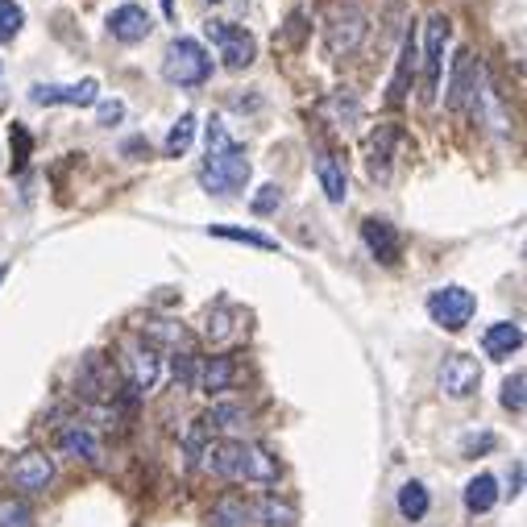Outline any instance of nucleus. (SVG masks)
<instances>
[{
    "instance_id": "ea45409f",
    "label": "nucleus",
    "mask_w": 527,
    "mask_h": 527,
    "mask_svg": "<svg viewBox=\"0 0 527 527\" xmlns=\"http://www.w3.org/2000/svg\"><path fill=\"white\" fill-rule=\"evenodd\" d=\"M229 320H233V316H229L225 308H220L216 320H208V337H212V341H225V337H229Z\"/></svg>"
},
{
    "instance_id": "bb28decb",
    "label": "nucleus",
    "mask_w": 527,
    "mask_h": 527,
    "mask_svg": "<svg viewBox=\"0 0 527 527\" xmlns=\"http://www.w3.org/2000/svg\"><path fill=\"white\" fill-rule=\"evenodd\" d=\"M428 507H432L428 486L424 482H403V490H399V515L411 519V523H420L428 515Z\"/></svg>"
},
{
    "instance_id": "39448f33",
    "label": "nucleus",
    "mask_w": 527,
    "mask_h": 527,
    "mask_svg": "<svg viewBox=\"0 0 527 527\" xmlns=\"http://www.w3.org/2000/svg\"><path fill=\"white\" fill-rule=\"evenodd\" d=\"M449 34H453V21L445 13H432L428 25H424V104H436V92H440V79H445V46H449Z\"/></svg>"
},
{
    "instance_id": "f3484780",
    "label": "nucleus",
    "mask_w": 527,
    "mask_h": 527,
    "mask_svg": "<svg viewBox=\"0 0 527 527\" xmlns=\"http://www.w3.org/2000/svg\"><path fill=\"white\" fill-rule=\"evenodd\" d=\"M362 241H366V249H370V258L378 262V266H399V258H403V245H399V233L386 225V220H362Z\"/></svg>"
},
{
    "instance_id": "37998d69",
    "label": "nucleus",
    "mask_w": 527,
    "mask_h": 527,
    "mask_svg": "<svg viewBox=\"0 0 527 527\" xmlns=\"http://www.w3.org/2000/svg\"><path fill=\"white\" fill-rule=\"evenodd\" d=\"M5 274H9V266H0V283H5Z\"/></svg>"
},
{
    "instance_id": "393cba45",
    "label": "nucleus",
    "mask_w": 527,
    "mask_h": 527,
    "mask_svg": "<svg viewBox=\"0 0 527 527\" xmlns=\"http://www.w3.org/2000/svg\"><path fill=\"white\" fill-rule=\"evenodd\" d=\"M494 503H498V478L494 474L469 478V486H465V511L469 515H486V511H494Z\"/></svg>"
},
{
    "instance_id": "9b49d317",
    "label": "nucleus",
    "mask_w": 527,
    "mask_h": 527,
    "mask_svg": "<svg viewBox=\"0 0 527 527\" xmlns=\"http://www.w3.org/2000/svg\"><path fill=\"white\" fill-rule=\"evenodd\" d=\"M9 486L21 490V494H42L54 486V461L42 453V449H25L9 461Z\"/></svg>"
},
{
    "instance_id": "473e14b6",
    "label": "nucleus",
    "mask_w": 527,
    "mask_h": 527,
    "mask_svg": "<svg viewBox=\"0 0 527 527\" xmlns=\"http://www.w3.org/2000/svg\"><path fill=\"white\" fill-rule=\"evenodd\" d=\"M279 204H283V187L279 183H266V187H258V196H254V216H274L279 212Z\"/></svg>"
},
{
    "instance_id": "c85d7f7f",
    "label": "nucleus",
    "mask_w": 527,
    "mask_h": 527,
    "mask_svg": "<svg viewBox=\"0 0 527 527\" xmlns=\"http://www.w3.org/2000/svg\"><path fill=\"white\" fill-rule=\"evenodd\" d=\"M191 142H196V117H179V125L166 133L162 154H166V158H183V154L191 150Z\"/></svg>"
},
{
    "instance_id": "4468645a",
    "label": "nucleus",
    "mask_w": 527,
    "mask_h": 527,
    "mask_svg": "<svg viewBox=\"0 0 527 527\" xmlns=\"http://www.w3.org/2000/svg\"><path fill=\"white\" fill-rule=\"evenodd\" d=\"M237 382H241L237 357L216 353V357H204V362H196V382H191V386H200L204 395H225V391H233Z\"/></svg>"
},
{
    "instance_id": "a878e982",
    "label": "nucleus",
    "mask_w": 527,
    "mask_h": 527,
    "mask_svg": "<svg viewBox=\"0 0 527 527\" xmlns=\"http://www.w3.org/2000/svg\"><path fill=\"white\" fill-rule=\"evenodd\" d=\"M208 523L212 527H249V503H245V498H237V494H225L212 507Z\"/></svg>"
},
{
    "instance_id": "7ed1b4c3",
    "label": "nucleus",
    "mask_w": 527,
    "mask_h": 527,
    "mask_svg": "<svg viewBox=\"0 0 527 527\" xmlns=\"http://www.w3.org/2000/svg\"><path fill=\"white\" fill-rule=\"evenodd\" d=\"M162 75L171 83H179V88H200V83L212 75V54L196 38H175L171 46H166Z\"/></svg>"
},
{
    "instance_id": "a211bd4d",
    "label": "nucleus",
    "mask_w": 527,
    "mask_h": 527,
    "mask_svg": "<svg viewBox=\"0 0 527 527\" xmlns=\"http://www.w3.org/2000/svg\"><path fill=\"white\" fill-rule=\"evenodd\" d=\"M150 13L142 9V5H121V9H113L108 13V34H113L117 42H146V34H150Z\"/></svg>"
},
{
    "instance_id": "0eeeda50",
    "label": "nucleus",
    "mask_w": 527,
    "mask_h": 527,
    "mask_svg": "<svg viewBox=\"0 0 527 527\" xmlns=\"http://www.w3.org/2000/svg\"><path fill=\"white\" fill-rule=\"evenodd\" d=\"M117 366L108 362L104 353H88L79 362V374H75V391L88 399V403H108V399H117Z\"/></svg>"
},
{
    "instance_id": "9d476101",
    "label": "nucleus",
    "mask_w": 527,
    "mask_h": 527,
    "mask_svg": "<svg viewBox=\"0 0 527 527\" xmlns=\"http://www.w3.org/2000/svg\"><path fill=\"white\" fill-rule=\"evenodd\" d=\"M474 312H478V299L469 295L465 287H440L428 299V316L445 332H461L469 320H474Z\"/></svg>"
},
{
    "instance_id": "6e6552de",
    "label": "nucleus",
    "mask_w": 527,
    "mask_h": 527,
    "mask_svg": "<svg viewBox=\"0 0 527 527\" xmlns=\"http://www.w3.org/2000/svg\"><path fill=\"white\" fill-rule=\"evenodd\" d=\"M399 150H403V129H399V125H378V129L366 137L362 154H366V171H370L374 183H391Z\"/></svg>"
},
{
    "instance_id": "f8f14e48",
    "label": "nucleus",
    "mask_w": 527,
    "mask_h": 527,
    "mask_svg": "<svg viewBox=\"0 0 527 527\" xmlns=\"http://www.w3.org/2000/svg\"><path fill=\"white\" fill-rule=\"evenodd\" d=\"M482 386V366L478 357L469 353H449L445 362H440V391L449 399H469Z\"/></svg>"
},
{
    "instance_id": "2f4dec72",
    "label": "nucleus",
    "mask_w": 527,
    "mask_h": 527,
    "mask_svg": "<svg viewBox=\"0 0 527 527\" xmlns=\"http://www.w3.org/2000/svg\"><path fill=\"white\" fill-rule=\"evenodd\" d=\"M0 527H34V511L21 498H0Z\"/></svg>"
},
{
    "instance_id": "423d86ee",
    "label": "nucleus",
    "mask_w": 527,
    "mask_h": 527,
    "mask_svg": "<svg viewBox=\"0 0 527 527\" xmlns=\"http://www.w3.org/2000/svg\"><path fill=\"white\" fill-rule=\"evenodd\" d=\"M208 38L216 42L220 50V63L229 71H245L249 63L258 59V42L245 25H233V21H208Z\"/></svg>"
},
{
    "instance_id": "cd10ccee",
    "label": "nucleus",
    "mask_w": 527,
    "mask_h": 527,
    "mask_svg": "<svg viewBox=\"0 0 527 527\" xmlns=\"http://www.w3.org/2000/svg\"><path fill=\"white\" fill-rule=\"evenodd\" d=\"M212 237L220 241H237V245H249V249H266V254H274L279 249V241L266 237V233H254V229H237V225H208Z\"/></svg>"
},
{
    "instance_id": "7c9ffc66",
    "label": "nucleus",
    "mask_w": 527,
    "mask_h": 527,
    "mask_svg": "<svg viewBox=\"0 0 527 527\" xmlns=\"http://www.w3.org/2000/svg\"><path fill=\"white\" fill-rule=\"evenodd\" d=\"M503 407L515 411V415H523V407H527V374H523V370H515V374L503 382Z\"/></svg>"
},
{
    "instance_id": "c9c22d12",
    "label": "nucleus",
    "mask_w": 527,
    "mask_h": 527,
    "mask_svg": "<svg viewBox=\"0 0 527 527\" xmlns=\"http://www.w3.org/2000/svg\"><path fill=\"white\" fill-rule=\"evenodd\" d=\"M150 337H162L166 345H183L187 332H183L179 324H162V320H158V324H150Z\"/></svg>"
},
{
    "instance_id": "20e7f679",
    "label": "nucleus",
    "mask_w": 527,
    "mask_h": 527,
    "mask_svg": "<svg viewBox=\"0 0 527 527\" xmlns=\"http://www.w3.org/2000/svg\"><path fill=\"white\" fill-rule=\"evenodd\" d=\"M245 183H249V154L241 146L208 154L200 166V187L208 196H237Z\"/></svg>"
},
{
    "instance_id": "ddd939ff",
    "label": "nucleus",
    "mask_w": 527,
    "mask_h": 527,
    "mask_svg": "<svg viewBox=\"0 0 527 527\" xmlns=\"http://www.w3.org/2000/svg\"><path fill=\"white\" fill-rule=\"evenodd\" d=\"M320 121L337 133V137H353L357 133V125H362V100H357L353 92H328L324 100H320Z\"/></svg>"
},
{
    "instance_id": "f257e3e1",
    "label": "nucleus",
    "mask_w": 527,
    "mask_h": 527,
    "mask_svg": "<svg viewBox=\"0 0 527 527\" xmlns=\"http://www.w3.org/2000/svg\"><path fill=\"white\" fill-rule=\"evenodd\" d=\"M196 469L212 478H225V482H258L270 486L279 482V457H270L262 445L254 440H208L196 457Z\"/></svg>"
},
{
    "instance_id": "4be33fe9",
    "label": "nucleus",
    "mask_w": 527,
    "mask_h": 527,
    "mask_svg": "<svg viewBox=\"0 0 527 527\" xmlns=\"http://www.w3.org/2000/svg\"><path fill=\"white\" fill-rule=\"evenodd\" d=\"M295 519H299L295 507L279 494H262L249 503V523H258V527H291Z\"/></svg>"
},
{
    "instance_id": "c756f323",
    "label": "nucleus",
    "mask_w": 527,
    "mask_h": 527,
    "mask_svg": "<svg viewBox=\"0 0 527 527\" xmlns=\"http://www.w3.org/2000/svg\"><path fill=\"white\" fill-rule=\"evenodd\" d=\"M25 25V9L17 0H0V42H13Z\"/></svg>"
},
{
    "instance_id": "a19ab883",
    "label": "nucleus",
    "mask_w": 527,
    "mask_h": 527,
    "mask_svg": "<svg viewBox=\"0 0 527 527\" xmlns=\"http://www.w3.org/2000/svg\"><path fill=\"white\" fill-rule=\"evenodd\" d=\"M519 486H523V465H515V469H511V478H507V494H519Z\"/></svg>"
},
{
    "instance_id": "412c9836",
    "label": "nucleus",
    "mask_w": 527,
    "mask_h": 527,
    "mask_svg": "<svg viewBox=\"0 0 527 527\" xmlns=\"http://www.w3.org/2000/svg\"><path fill=\"white\" fill-rule=\"evenodd\" d=\"M316 175H320V187H324L328 204H345V196H349V175H345V162H341L337 154L320 150V154H316Z\"/></svg>"
},
{
    "instance_id": "72a5a7b5",
    "label": "nucleus",
    "mask_w": 527,
    "mask_h": 527,
    "mask_svg": "<svg viewBox=\"0 0 527 527\" xmlns=\"http://www.w3.org/2000/svg\"><path fill=\"white\" fill-rule=\"evenodd\" d=\"M171 374H175L179 386H191V382H196V357H191V353H175L171 357Z\"/></svg>"
},
{
    "instance_id": "4c0bfd02",
    "label": "nucleus",
    "mask_w": 527,
    "mask_h": 527,
    "mask_svg": "<svg viewBox=\"0 0 527 527\" xmlns=\"http://www.w3.org/2000/svg\"><path fill=\"white\" fill-rule=\"evenodd\" d=\"M96 121H100V125H121V121H125V104H121V100H108V104H100Z\"/></svg>"
},
{
    "instance_id": "dca6fc26",
    "label": "nucleus",
    "mask_w": 527,
    "mask_h": 527,
    "mask_svg": "<svg viewBox=\"0 0 527 527\" xmlns=\"http://www.w3.org/2000/svg\"><path fill=\"white\" fill-rule=\"evenodd\" d=\"M59 449H63L71 461H83V465H100V461H104L100 436H96L88 424H79V420L59 428Z\"/></svg>"
},
{
    "instance_id": "aec40b11",
    "label": "nucleus",
    "mask_w": 527,
    "mask_h": 527,
    "mask_svg": "<svg viewBox=\"0 0 527 527\" xmlns=\"http://www.w3.org/2000/svg\"><path fill=\"white\" fill-rule=\"evenodd\" d=\"M415 54H420V42H415V25H411V34L403 38V50H399V63H395V79H391V88H386V104L399 108L411 92V79H415Z\"/></svg>"
},
{
    "instance_id": "f704fd0d",
    "label": "nucleus",
    "mask_w": 527,
    "mask_h": 527,
    "mask_svg": "<svg viewBox=\"0 0 527 527\" xmlns=\"http://www.w3.org/2000/svg\"><path fill=\"white\" fill-rule=\"evenodd\" d=\"M237 142H233V137L225 133V125H220V117H212L208 121V154H220V150H233Z\"/></svg>"
},
{
    "instance_id": "58836bf2",
    "label": "nucleus",
    "mask_w": 527,
    "mask_h": 527,
    "mask_svg": "<svg viewBox=\"0 0 527 527\" xmlns=\"http://www.w3.org/2000/svg\"><path fill=\"white\" fill-rule=\"evenodd\" d=\"M9 137L17 142V166H25V158H30V133H25V125H13Z\"/></svg>"
},
{
    "instance_id": "1a4fd4ad",
    "label": "nucleus",
    "mask_w": 527,
    "mask_h": 527,
    "mask_svg": "<svg viewBox=\"0 0 527 527\" xmlns=\"http://www.w3.org/2000/svg\"><path fill=\"white\" fill-rule=\"evenodd\" d=\"M121 370L129 378V391L133 395H150L154 386L162 382V357L146 341H129L125 345V357H121Z\"/></svg>"
},
{
    "instance_id": "b1692460",
    "label": "nucleus",
    "mask_w": 527,
    "mask_h": 527,
    "mask_svg": "<svg viewBox=\"0 0 527 527\" xmlns=\"http://www.w3.org/2000/svg\"><path fill=\"white\" fill-rule=\"evenodd\" d=\"M245 424H249V411L241 403H212V411L204 415V428L212 436H237L245 432Z\"/></svg>"
},
{
    "instance_id": "f03ea898",
    "label": "nucleus",
    "mask_w": 527,
    "mask_h": 527,
    "mask_svg": "<svg viewBox=\"0 0 527 527\" xmlns=\"http://www.w3.org/2000/svg\"><path fill=\"white\" fill-rule=\"evenodd\" d=\"M320 30H324L332 59H353V54L362 50L366 34H370V21H366L357 0H324L320 5Z\"/></svg>"
},
{
    "instance_id": "5701e85b",
    "label": "nucleus",
    "mask_w": 527,
    "mask_h": 527,
    "mask_svg": "<svg viewBox=\"0 0 527 527\" xmlns=\"http://www.w3.org/2000/svg\"><path fill=\"white\" fill-rule=\"evenodd\" d=\"M482 345H486V357H494V362H507L511 353H519V349H523V328H519V324H511V320H498V324H490V328H486Z\"/></svg>"
},
{
    "instance_id": "e433bc0d",
    "label": "nucleus",
    "mask_w": 527,
    "mask_h": 527,
    "mask_svg": "<svg viewBox=\"0 0 527 527\" xmlns=\"http://www.w3.org/2000/svg\"><path fill=\"white\" fill-rule=\"evenodd\" d=\"M498 445L494 432H482V436H465V457H478V453H490Z\"/></svg>"
},
{
    "instance_id": "6ab92c4d",
    "label": "nucleus",
    "mask_w": 527,
    "mask_h": 527,
    "mask_svg": "<svg viewBox=\"0 0 527 527\" xmlns=\"http://www.w3.org/2000/svg\"><path fill=\"white\" fill-rule=\"evenodd\" d=\"M96 79H83V83H75V88H54V83H34L30 88V100L34 104H79V108H88V104H96Z\"/></svg>"
},
{
    "instance_id": "2eb2a0df",
    "label": "nucleus",
    "mask_w": 527,
    "mask_h": 527,
    "mask_svg": "<svg viewBox=\"0 0 527 527\" xmlns=\"http://www.w3.org/2000/svg\"><path fill=\"white\" fill-rule=\"evenodd\" d=\"M482 71V63H478ZM478 71H474V54L469 50H457V59H453V71H449V113H465L469 100H474V83H478Z\"/></svg>"
},
{
    "instance_id": "c03bdc74",
    "label": "nucleus",
    "mask_w": 527,
    "mask_h": 527,
    "mask_svg": "<svg viewBox=\"0 0 527 527\" xmlns=\"http://www.w3.org/2000/svg\"><path fill=\"white\" fill-rule=\"evenodd\" d=\"M208 5H220V0H208Z\"/></svg>"
},
{
    "instance_id": "79ce46f5",
    "label": "nucleus",
    "mask_w": 527,
    "mask_h": 527,
    "mask_svg": "<svg viewBox=\"0 0 527 527\" xmlns=\"http://www.w3.org/2000/svg\"><path fill=\"white\" fill-rule=\"evenodd\" d=\"M162 13H166V17H175V5H171V0H162Z\"/></svg>"
}]
</instances>
